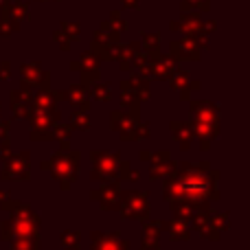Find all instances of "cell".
Wrapping results in <instances>:
<instances>
[{"label":"cell","instance_id":"15","mask_svg":"<svg viewBox=\"0 0 250 250\" xmlns=\"http://www.w3.org/2000/svg\"><path fill=\"white\" fill-rule=\"evenodd\" d=\"M169 55L176 62H198L202 57V48H200L195 38L182 35L180 40H171L169 42Z\"/></svg>","mask_w":250,"mask_h":250},{"label":"cell","instance_id":"18","mask_svg":"<svg viewBox=\"0 0 250 250\" xmlns=\"http://www.w3.org/2000/svg\"><path fill=\"white\" fill-rule=\"evenodd\" d=\"M191 121H207V123H222V108L215 101L208 99H189Z\"/></svg>","mask_w":250,"mask_h":250},{"label":"cell","instance_id":"26","mask_svg":"<svg viewBox=\"0 0 250 250\" xmlns=\"http://www.w3.org/2000/svg\"><path fill=\"white\" fill-rule=\"evenodd\" d=\"M9 105H11L13 119H29L31 112H33L31 99H24L20 90H11V92H9Z\"/></svg>","mask_w":250,"mask_h":250},{"label":"cell","instance_id":"48","mask_svg":"<svg viewBox=\"0 0 250 250\" xmlns=\"http://www.w3.org/2000/svg\"><path fill=\"white\" fill-rule=\"evenodd\" d=\"M0 117H2V104H0Z\"/></svg>","mask_w":250,"mask_h":250},{"label":"cell","instance_id":"19","mask_svg":"<svg viewBox=\"0 0 250 250\" xmlns=\"http://www.w3.org/2000/svg\"><path fill=\"white\" fill-rule=\"evenodd\" d=\"M189 123H191V129H193V138L200 141V149L202 151L211 149V145L222 134L220 123H207V121H189Z\"/></svg>","mask_w":250,"mask_h":250},{"label":"cell","instance_id":"3","mask_svg":"<svg viewBox=\"0 0 250 250\" xmlns=\"http://www.w3.org/2000/svg\"><path fill=\"white\" fill-rule=\"evenodd\" d=\"M79 163H82V151L70 147L68 151H55L51 158L42 160L40 169L51 173L62 191H70V187L79 178Z\"/></svg>","mask_w":250,"mask_h":250},{"label":"cell","instance_id":"46","mask_svg":"<svg viewBox=\"0 0 250 250\" xmlns=\"http://www.w3.org/2000/svg\"><path fill=\"white\" fill-rule=\"evenodd\" d=\"M9 195H11V193H9V191H0V202H2V200H7Z\"/></svg>","mask_w":250,"mask_h":250},{"label":"cell","instance_id":"42","mask_svg":"<svg viewBox=\"0 0 250 250\" xmlns=\"http://www.w3.org/2000/svg\"><path fill=\"white\" fill-rule=\"evenodd\" d=\"M11 79V62L2 60L0 62V82H9Z\"/></svg>","mask_w":250,"mask_h":250},{"label":"cell","instance_id":"40","mask_svg":"<svg viewBox=\"0 0 250 250\" xmlns=\"http://www.w3.org/2000/svg\"><path fill=\"white\" fill-rule=\"evenodd\" d=\"M60 242L62 246H79V242H82V235H79V230H62L60 233Z\"/></svg>","mask_w":250,"mask_h":250},{"label":"cell","instance_id":"33","mask_svg":"<svg viewBox=\"0 0 250 250\" xmlns=\"http://www.w3.org/2000/svg\"><path fill=\"white\" fill-rule=\"evenodd\" d=\"M138 178H141V171H136L129 160H123V158L119 160V169H117V180L119 182H136Z\"/></svg>","mask_w":250,"mask_h":250},{"label":"cell","instance_id":"20","mask_svg":"<svg viewBox=\"0 0 250 250\" xmlns=\"http://www.w3.org/2000/svg\"><path fill=\"white\" fill-rule=\"evenodd\" d=\"M200 29H202V18H200V11H182L180 20L169 22V31H173V33L180 31L182 35H195Z\"/></svg>","mask_w":250,"mask_h":250},{"label":"cell","instance_id":"11","mask_svg":"<svg viewBox=\"0 0 250 250\" xmlns=\"http://www.w3.org/2000/svg\"><path fill=\"white\" fill-rule=\"evenodd\" d=\"M141 160L149 163V178L151 180H165L167 176H171V171L176 169V160L171 158L167 149L160 151H141L138 154Z\"/></svg>","mask_w":250,"mask_h":250},{"label":"cell","instance_id":"31","mask_svg":"<svg viewBox=\"0 0 250 250\" xmlns=\"http://www.w3.org/2000/svg\"><path fill=\"white\" fill-rule=\"evenodd\" d=\"M31 105H33V110H48V108H53V105H57V101H55V97H53V90L48 88V90H35L33 99H31Z\"/></svg>","mask_w":250,"mask_h":250},{"label":"cell","instance_id":"39","mask_svg":"<svg viewBox=\"0 0 250 250\" xmlns=\"http://www.w3.org/2000/svg\"><path fill=\"white\" fill-rule=\"evenodd\" d=\"M211 0H182V11H208Z\"/></svg>","mask_w":250,"mask_h":250},{"label":"cell","instance_id":"8","mask_svg":"<svg viewBox=\"0 0 250 250\" xmlns=\"http://www.w3.org/2000/svg\"><path fill=\"white\" fill-rule=\"evenodd\" d=\"M90 160H92V171H90V180L92 182H108V180H117V169H119V160L121 154L119 151H90Z\"/></svg>","mask_w":250,"mask_h":250},{"label":"cell","instance_id":"10","mask_svg":"<svg viewBox=\"0 0 250 250\" xmlns=\"http://www.w3.org/2000/svg\"><path fill=\"white\" fill-rule=\"evenodd\" d=\"M70 70L79 73V77H82V83L90 88L92 83L101 79V60L97 57V53L83 51L82 55L77 57V60L70 62Z\"/></svg>","mask_w":250,"mask_h":250},{"label":"cell","instance_id":"6","mask_svg":"<svg viewBox=\"0 0 250 250\" xmlns=\"http://www.w3.org/2000/svg\"><path fill=\"white\" fill-rule=\"evenodd\" d=\"M119 90H121L119 104H121V108H125V110H136V108H141L145 101L151 99V82L138 73L129 75L127 79H121Z\"/></svg>","mask_w":250,"mask_h":250},{"label":"cell","instance_id":"7","mask_svg":"<svg viewBox=\"0 0 250 250\" xmlns=\"http://www.w3.org/2000/svg\"><path fill=\"white\" fill-rule=\"evenodd\" d=\"M62 121V112L57 105L48 110H33L29 117L31 123V134L29 138L33 143H51L53 141V125Z\"/></svg>","mask_w":250,"mask_h":250},{"label":"cell","instance_id":"28","mask_svg":"<svg viewBox=\"0 0 250 250\" xmlns=\"http://www.w3.org/2000/svg\"><path fill=\"white\" fill-rule=\"evenodd\" d=\"M70 125H73L75 132H88L92 125V119H90V112L88 110H79V108H73L70 112Z\"/></svg>","mask_w":250,"mask_h":250},{"label":"cell","instance_id":"27","mask_svg":"<svg viewBox=\"0 0 250 250\" xmlns=\"http://www.w3.org/2000/svg\"><path fill=\"white\" fill-rule=\"evenodd\" d=\"M169 208H171L173 217H178V220H187V222H191V217L198 213V208L191 207V204L185 202V200H169Z\"/></svg>","mask_w":250,"mask_h":250},{"label":"cell","instance_id":"5","mask_svg":"<svg viewBox=\"0 0 250 250\" xmlns=\"http://www.w3.org/2000/svg\"><path fill=\"white\" fill-rule=\"evenodd\" d=\"M119 215L125 222H147L151 217V204L149 193L138 189H121V200H119Z\"/></svg>","mask_w":250,"mask_h":250},{"label":"cell","instance_id":"25","mask_svg":"<svg viewBox=\"0 0 250 250\" xmlns=\"http://www.w3.org/2000/svg\"><path fill=\"white\" fill-rule=\"evenodd\" d=\"M66 101L70 104V108H79V110H90V105H92L90 90L83 83H73L66 90Z\"/></svg>","mask_w":250,"mask_h":250},{"label":"cell","instance_id":"22","mask_svg":"<svg viewBox=\"0 0 250 250\" xmlns=\"http://www.w3.org/2000/svg\"><path fill=\"white\" fill-rule=\"evenodd\" d=\"M160 222L158 220H147L143 222L141 230V250H160Z\"/></svg>","mask_w":250,"mask_h":250},{"label":"cell","instance_id":"13","mask_svg":"<svg viewBox=\"0 0 250 250\" xmlns=\"http://www.w3.org/2000/svg\"><path fill=\"white\" fill-rule=\"evenodd\" d=\"M20 82L35 90H48L51 88V73L42 68L40 60H31L20 66Z\"/></svg>","mask_w":250,"mask_h":250},{"label":"cell","instance_id":"29","mask_svg":"<svg viewBox=\"0 0 250 250\" xmlns=\"http://www.w3.org/2000/svg\"><path fill=\"white\" fill-rule=\"evenodd\" d=\"M90 99H95V101H101V104H108L110 99H112V83L110 82H95L90 88Z\"/></svg>","mask_w":250,"mask_h":250},{"label":"cell","instance_id":"47","mask_svg":"<svg viewBox=\"0 0 250 250\" xmlns=\"http://www.w3.org/2000/svg\"><path fill=\"white\" fill-rule=\"evenodd\" d=\"M38 250H42V248H38ZM62 250H79V246H64Z\"/></svg>","mask_w":250,"mask_h":250},{"label":"cell","instance_id":"16","mask_svg":"<svg viewBox=\"0 0 250 250\" xmlns=\"http://www.w3.org/2000/svg\"><path fill=\"white\" fill-rule=\"evenodd\" d=\"M90 250H132V242L125 239L119 230H112V233L92 230L90 233Z\"/></svg>","mask_w":250,"mask_h":250},{"label":"cell","instance_id":"38","mask_svg":"<svg viewBox=\"0 0 250 250\" xmlns=\"http://www.w3.org/2000/svg\"><path fill=\"white\" fill-rule=\"evenodd\" d=\"M57 29H60L62 33H64L73 44L79 42V38H82V24H79V22H68V20H64V22H60V26H57Z\"/></svg>","mask_w":250,"mask_h":250},{"label":"cell","instance_id":"21","mask_svg":"<svg viewBox=\"0 0 250 250\" xmlns=\"http://www.w3.org/2000/svg\"><path fill=\"white\" fill-rule=\"evenodd\" d=\"M160 230H165L171 242H189L191 239V224L187 220H178V217L167 222L160 220Z\"/></svg>","mask_w":250,"mask_h":250},{"label":"cell","instance_id":"30","mask_svg":"<svg viewBox=\"0 0 250 250\" xmlns=\"http://www.w3.org/2000/svg\"><path fill=\"white\" fill-rule=\"evenodd\" d=\"M99 26H104V29H108V31H114V33H119V35L127 33V29H129L127 20H123V18H121V11H119V9L110 13L108 20H104Z\"/></svg>","mask_w":250,"mask_h":250},{"label":"cell","instance_id":"2","mask_svg":"<svg viewBox=\"0 0 250 250\" xmlns=\"http://www.w3.org/2000/svg\"><path fill=\"white\" fill-rule=\"evenodd\" d=\"M42 235V217L29 207L20 202L11 211L9 220L0 224V239L11 242L13 237H40Z\"/></svg>","mask_w":250,"mask_h":250},{"label":"cell","instance_id":"17","mask_svg":"<svg viewBox=\"0 0 250 250\" xmlns=\"http://www.w3.org/2000/svg\"><path fill=\"white\" fill-rule=\"evenodd\" d=\"M167 83H169V88H171L173 92L180 95L182 101H189L191 95L202 88V82H200V79H193L189 70H182V68H178L176 73L167 79Z\"/></svg>","mask_w":250,"mask_h":250},{"label":"cell","instance_id":"36","mask_svg":"<svg viewBox=\"0 0 250 250\" xmlns=\"http://www.w3.org/2000/svg\"><path fill=\"white\" fill-rule=\"evenodd\" d=\"M20 29H22V24L18 20H13V18H9V16H0V38L9 40Z\"/></svg>","mask_w":250,"mask_h":250},{"label":"cell","instance_id":"35","mask_svg":"<svg viewBox=\"0 0 250 250\" xmlns=\"http://www.w3.org/2000/svg\"><path fill=\"white\" fill-rule=\"evenodd\" d=\"M9 244L13 250H38L42 248V235L40 237H13Z\"/></svg>","mask_w":250,"mask_h":250},{"label":"cell","instance_id":"45","mask_svg":"<svg viewBox=\"0 0 250 250\" xmlns=\"http://www.w3.org/2000/svg\"><path fill=\"white\" fill-rule=\"evenodd\" d=\"M9 7H11V0H0V16H2V13H7Z\"/></svg>","mask_w":250,"mask_h":250},{"label":"cell","instance_id":"32","mask_svg":"<svg viewBox=\"0 0 250 250\" xmlns=\"http://www.w3.org/2000/svg\"><path fill=\"white\" fill-rule=\"evenodd\" d=\"M2 16H9L13 18V20H18L22 24V22L31 20V4L29 2H11V7L7 9V13H2Z\"/></svg>","mask_w":250,"mask_h":250},{"label":"cell","instance_id":"4","mask_svg":"<svg viewBox=\"0 0 250 250\" xmlns=\"http://www.w3.org/2000/svg\"><path fill=\"white\" fill-rule=\"evenodd\" d=\"M110 127L114 132H119V138L123 143H138V141H147L151 136V125L149 121L141 119V108L136 110H125L119 108L114 112H110Z\"/></svg>","mask_w":250,"mask_h":250},{"label":"cell","instance_id":"23","mask_svg":"<svg viewBox=\"0 0 250 250\" xmlns=\"http://www.w3.org/2000/svg\"><path fill=\"white\" fill-rule=\"evenodd\" d=\"M169 132L171 138L180 145L182 151H189L193 145V129H191L189 121H169Z\"/></svg>","mask_w":250,"mask_h":250},{"label":"cell","instance_id":"24","mask_svg":"<svg viewBox=\"0 0 250 250\" xmlns=\"http://www.w3.org/2000/svg\"><path fill=\"white\" fill-rule=\"evenodd\" d=\"M141 51H143L141 42H127V44L119 42L117 60L114 62H119V68H121L123 73H132L134 70V57H136Z\"/></svg>","mask_w":250,"mask_h":250},{"label":"cell","instance_id":"1","mask_svg":"<svg viewBox=\"0 0 250 250\" xmlns=\"http://www.w3.org/2000/svg\"><path fill=\"white\" fill-rule=\"evenodd\" d=\"M220 178V169H215L208 160H200V163L182 160V163H176L171 176L163 180V198L167 202L185 200L198 211H208L213 202L222 198Z\"/></svg>","mask_w":250,"mask_h":250},{"label":"cell","instance_id":"14","mask_svg":"<svg viewBox=\"0 0 250 250\" xmlns=\"http://www.w3.org/2000/svg\"><path fill=\"white\" fill-rule=\"evenodd\" d=\"M178 68H180V64H178L169 53L167 55H163V53H158V55H149L147 79H149V82H167Z\"/></svg>","mask_w":250,"mask_h":250},{"label":"cell","instance_id":"41","mask_svg":"<svg viewBox=\"0 0 250 250\" xmlns=\"http://www.w3.org/2000/svg\"><path fill=\"white\" fill-rule=\"evenodd\" d=\"M53 40H55V42H57V46H60V51H64V53H68L70 48H73V42H70V40L66 38V35L62 33L60 29H55V31H53Z\"/></svg>","mask_w":250,"mask_h":250},{"label":"cell","instance_id":"34","mask_svg":"<svg viewBox=\"0 0 250 250\" xmlns=\"http://www.w3.org/2000/svg\"><path fill=\"white\" fill-rule=\"evenodd\" d=\"M141 48L147 55H158L160 53V35L158 33H141Z\"/></svg>","mask_w":250,"mask_h":250},{"label":"cell","instance_id":"44","mask_svg":"<svg viewBox=\"0 0 250 250\" xmlns=\"http://www.w3.org/2000/svg\"><path fill=\"white\" fill-rule=\"evenodd\" d=\"M53 97H55L57 104H60V101H66V90H55L53 92Z\"/></svg>","mask_w":250,"mask_h":250},{"label":"cell","instance_id":"43","mask_svg":"<svg viewBox=\"0 0 250 250\" xmlns=\"http://www.w3.org/2000/svg\"><path fill=\"white\" fill-rule=\"evenodd\" d=\"M123 9H132V11H138L141 9V0H121Z\"/></svg>","mask_w":250,"mask_h":250},{"label":"cell","instance_id":"37","mask_svg":"<svg viewBox=\"0 0 250 250\" xmlns=\"http://www.w3.org/2000/svg\"><path fill=\"white\" fill-rule=\"evenodd\" d=\"M73 125L70 123H64V121H57L55 125H53V141L57 143H68L70 136H73Z\"/></svg>","mask_w":250,"mask_h":250},{"label":"cell","instance_id":"9","mask_svg":"<svg viewBox=\"0 0 250 250\" xmlns=\"http://www.w3.org/2000/svg\"><path fill=\"white\" fill-rule=\"evenodd\" d=\"M0 180H31V151H20V154H9L2 158V169H0Z\"/></svg>","mask_w":250,"mask_h":250},{"label":"cell","instance_id":"12","mask_svg":"<svg viewBox=\"0 0 250 250\" xmlns=\"http://www.w3.org/2000/svg\"><path fill=\"white\" fill-rule=\"evenodd\" d=\"M90 200L99 204L101 211H119V200H121V182L119 180H108L99 182L97 189L90 191Z\"/></svg>","mask_w":250,"mask_h":250},{"label":"cell","instance_id":"49","mask_svg":"<svg viewBox=\"0 0 250 250\" xmlns=\"http://www.w3.org/2000/svg\"><path fill=\"white\" fill-rule=\"evenodd\" d=\"M40 2H53V0H40Z\"/></svg>","mask_w":250,"mask_h":250}]
</instances>
